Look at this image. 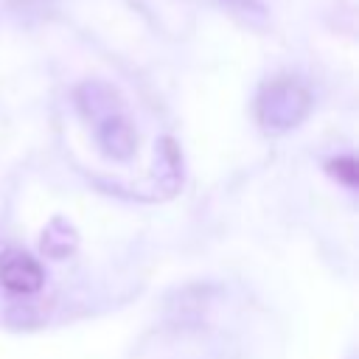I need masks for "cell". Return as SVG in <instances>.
Masks as SVG:
<instances>
[{"mask_svg":"<svg viewBox=\"0 0 359 359\" xmlns=\"http://www.w3.org/2000/svg\"><path fill=\"white\" fill-rule=\"evenodd\" d=\"M95 140L112 160H129L137 149V135L132 121L123 115V109H112L101 118H95Z\"/></svg>","mask_w":359,"mask_h":359,"instance_id":"3957f363","label":"cell"},{"mask_svg":"<svg viewBox=\"0 0 359 359\" xmlns=\"http://www.w3.org/2000/svg\"><path fill=\"white\" fill-rule=\"evenodd\" d=\"M219 3H224L227 8H233V11L244 14V17H250V14H261V11H264L258 0H219Z\"/></svg>","mask_w":359,"mask_h":359,"instance_id":"8992f818","label":"cell"},{"mask_svg":"<svg viewBox=\"0 0 359 359\" xmlns=\"http://www.w3.org/2000/svg\"><path fill=\"white\" fill-rule=\"evenodd\" d=\"M311 109V93L294 76H275L255 95V118L266 135L294 129Z\"/></svg>","mask_w":359,"mask_h":359,"instance_id":"6da1fadb","label":"cell"},{"mask_svg":"<svg viewBox=\"0 0 359 359\" xmlns=\"http://www.w3.org/2000/svg\"><path fill=\"white\" fill-rule=\"evenodd\" d=\"M0 283L17 294H34L45 283V269L25 250L8 247L0 252Z\"/></svg>","mask_w":359,"mask_h":359,"instance_id":"7a4b0ae2","label":"cell"},{"mask_svg":"<svg viewBox=\"0 0 359 359\" xmlns=\"http://www.w3.org/2000/svg\"><path fill=\"white\" fill-rule=\"evenodd\" d=\"M325 171H328L331 177H337V180H339L342 185H348V188H356V182H359V165H356L353 157L328 160V163H325Z\"/></svg>","mask_w":359,"mask_h":359,"instance_id":"5b68a950","label":"cell"},{"mask_svg":"<svg viewBox=\"0 0 359 359\" xmlns=\"http://www.w3.org/2000/svg\"><path fill=\"white\" fill-rule=\"evenodd\" d=\"M76 244H79V233H76V227H73L70 222H65L62 216L50 219V224L42 230V241H39L42 252L50 255V258H65L67 252L76 250Z\"/></svg>","mask_w":359,"mask_h":359,"instance_id":"277c9868","label":"cell"}]
</instances>
